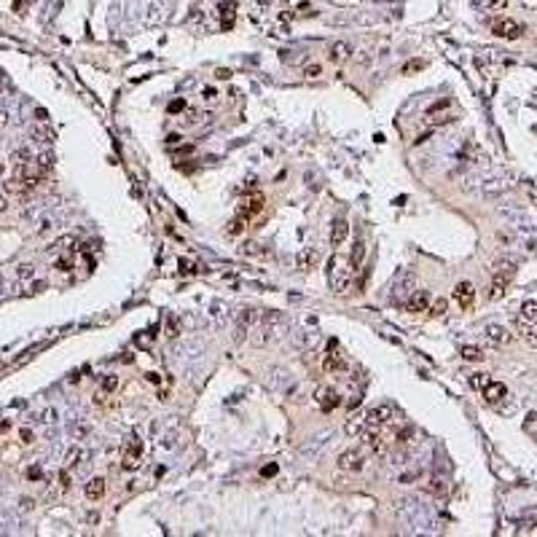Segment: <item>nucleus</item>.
<instances>
[{"instance_id": "48", "label": "nucleus", "mask_w": 537, "mask_h": 537, "mask_svg": "<svg viewBox=\"0 0 537 537\" xmlns=\"http://www.w3.org/2000/svg\"><path fill=\"white\" fill-rule=\"evenodd\" d=\"M27 475H30V478H41V468H30Z\"/></svg>"}, {"instance_id": "14", "label": "nucleus", "mask_w": 537, "mask_h": 537, "mask_svg": "<svg viewBox=\"0 0 537 537\" xmlns=\"http://www.w3.org/2000/svg\"><path fill=\"white\" fill-rule=\"evenodd\" d=\"M454 301L459 304V309H470L475 304V288L473 282H459L454 288Z\"/></svg>"}, {"instance_id": "37", "label": "nucleus", "mask_w": 537, "mask_h": 537, "mask_svg": "<svg viewBox=\"0 0 537 537\" xmlns=\"http://www.w3.org/2000/svg\"><path fill=\"white\" fill-rule=\"evenodd\" d=\"M116 387H118V376H105V381H102V390H105V392H113Z\"/></svg>"}, {"instance_id": "40", "label": "nucleus", "mask_w": 537, "mask_h": 537, "mask_svg": "<svg viewBox=\"0 0 537 537\" xmlns=\"http://www.w3.org/2000/svg\"><path fill=\"white\" fill-rule=\"evenodd\" d=\"M215 78H218V81H228V78H231V70H226V67L215 70Z\"/></svg>"}, {"instance_id": "7", "label": "nucleus", "mask_w": 537, "mask_h": 537, "mask_svg": "<svg viewBox=\"0 0 537 537\" xmlns=\"http://www.w3.org/2000/svg\"><path fill=\"white\" fill-rule=\"evenodd\" d=\"M336 465H339V470H344V473H360L365 465L363 454H360L358 449H347V451H341L339 459H336Z\"/></svg>"}, {"instance_id": "25", "label": "nucleus", "mask_w": 537, "mask_h": 537, "mask_svg": "<svg viewBox=\"0 0 537 537\" xmlns=\"http://www.w3.org/2000/svg\"><path fill=\"white\" fill-rule=\"evenodd\" d=\"M83 459V449L81 446H73V449L67 451V456H65V468H73V465H78Z\"/></svg>"}, {"instance_id": "33", "label": "nucleus", "mask_w": 537, "mask_h": 537, "mask_svg": "<svg viewBox=\"0 0 537 537\" xmlns=\"http://www.w3.org/2000/svg\"><path fill=\"white\" fill-rule=\"evenodd\" d=\"M304 75H306V78H317V75H323V65H320V62L306 65V67H304Z\"/></svg>"}, {"instance_id": "36", "label": "nucleus", "mask_w": 537, "mask_h": 537, "mask_svg": "<svg viewBox=\"0 0 537 537\" xmlns=\"http://www.w3.org/2000/svg\"><path fill=\"white\" fill-rule=\"evenodd\" d=\"M35 274V266H30V263H24V266H19V272H16V277L19 279H30Z\"/></svg>"}, {"instance_id": "47", "label": "nucleus", "mask_w": 537, "mask_h": 537, "mask_svg": "<svg viewBox=\"0 0 537 537\" xmlns=\"http://www.w3.org/2000/svg\"><path fill=\"white\" fill-rule=\"evenodd\" d=\"M54 416H57V414H54V408L43 411V422H54Z\"/></svg>"}, {"instance_id": "4", "label": "nucleus", "mask_w": 537, "mask_h": 537, "mask_svg": "<svg viewBox=\"0 0 537 537\" xmlns=\"http://www.w3.org/2000/svg\"><path fill=\"white\" fill-rule=\"evenodd\" d=\"M263 207H266V196L260 194V191H253V194H247V196L239 199L237 215H239V218H244V220H253L258 212H263Z\"/></svg>"}, {"instance_id": "3", "label": "nucleus", "mask_w": 537, "mask_h": 537, "mask_svg": "<svg viewBox=\"0 0 537 537\" xmlns=\"http://www.w3.org/2000/svg\"><path fill=\"white\" fill-rule=\"evenodd\" d=\"M395 416H398L395 403H379L365 414V424H368V430H381L384 424H390Z\"/></svg>"}, {"instance_id": "30", "label": "nucleus", "mask_w": 537, "mask_h": 537, "mask_svg": "<svg viewBox=\"0 0 537 537\" xmlns=\"http://www.w3.org/2000/svg\"><path fill=\"white\" fill-rule=\"evenodd\" d=\"M489 384V374H473L470 376V387L473 390H484Z\"/></svg>"}, {"instance_id": "15", "label": "nucleus", "mask_w": 537, "mask_h": 537, "mask_svg": "<svg viewBox=\"0 0 537 537\" xmlns=\"http://www.w3.org/2000/svg\"><path fill=\"white\" fill-rule=\"evenodd\" d=\"M349 57H352V46H349V43H344V41L330 43V49H328V59H330L333 65H344V62H349Z\"/></svg>"}, {"instance_id": "51", "label": "nucleus", "mask_w": 537, "mask_h": 537, "mask_svg": "<svg viewBox=\"0 0 537 537\" xmlns=\"http://www.w3.org/2000/svg\"><path fill=\"white\" fill-rule=\"evenodd\" d=\"M0 175H3V164H0Z\"/></svg>"}, {"instance_id": "21", "label": "nucleus", "mask_w": 537, "mask_h": 537, "mask_svg": "<svg viewBox=\"0 0 537 537\" xmlns=\"http://www.w3.org/2000/svg\"><path fill=\"white\" fill-rule=\"evenodd\" d=\"M519 320H524V323L537 325V301H524V304H521Z\"/></svg>"}, {"instance_id": "17", "label": "nucleus", "mask_w": 537, "mask_h": 537, "mask_svg": "<svg viewBox=\"0 0 537 537\" xmlns=\"http://www.w3.org/2000/svg\"><path fill=\"white\" fill-rule=\"evenodd\" d=\"M486 341L494 344V347H505L510 341V333L503 328V325H486Z\"/></svg>"}, {"instance_id": "6", "label": "nucleus", "mask_w": 537, "mask_h": 537, "mask_svg": "<svg viewBox=\"0 0 537 537\" xmlns=\"http://www.w3.org/2000/svg\"><path fill=\"white\" fill-rule=\"evenodd\" d=\"M140 462H143V440L140 438H132L124 449V456H121V468L124 470H137Z\"/></svg>"}, {"instance_id": "2", "label": "nucleus", "mask_w": 537, "mask_h": 537, "mask_svg": "<svg viewBox=\"0 0 537 537\" xmlns=\"http://www.w3.org/2000/svg\"><path fill=\"white\" fill-rule=\"evenodd\" d=\"M328 279H330L333 293H347L349 282H352V269H344V260L339 255H333L328 260Z\"/></svg>"}, {"instance_id": "44", "label": "nucleus", "mask_w": 537, "mask_h": 537, "mask_svg": "<svg viewBox=\"0 0 537 537\" xmlns=\"http://www.w3.org/2000/svg\"><path fill=\"white\" fill-rule=\"evenodd\" d=\"M419 67H422V62L416 59V62H408V65H406V67H403V73H414V70H419Z\"/></svg>"}, {"instance_id": "42", "label": "nucleus", "mask_w": 537, "mask_h": 537, "mask_svg": "<svg viewBox=\"0 0 537 537\" xmlns=\"http://www.w3.org/2000/svg\"><path fill=\"white\" fill-rule=\"evenodd\" d=\"M70 266H73V263H70L67 258H59V260H57V269H59V272H70Z\"/></svg>"}, {"instance_id": "46", "label": "nucleus", "mask_w": 537, "mask_h": 537, "mask_svg": "<svg viewBox=\"0 0 537 537\" xmlns=\"http://www.w3.org/2000/svg\"><path fill=\"white\" fill-rule=\"evenodd\" d=\"M8 210V196L6 194H0V212H6Z\"/></svg>"}, {"instance_id": "23", "label": "nucleus", "mask_w": 537, "mask_h": 537, "mask_svg": "<svg viewBox=\"0 0 537 537\" xmlns=\"http://www.w3.org/2000/svg\"><path fill=\"white\" fill-rule=\"evenodd\" d=\"M247 223L250 220H244V218H239V215H234L231 220H228V226H226V231H228V237H239V234L247 228Z\"/></svg>"}, {"instance_id": "11", "label": "nucleus", "mask_w": 537, "mask_h": 537, "mask_svg": "<svg viewBox=\"0 0 537 537\" xmlns=\"http://www.w3.org/2000/svg\"><path fill=\"white\" fill-rule=\"evenodd\" d=\"M414 285H416V274L414 272H403V277H398V282H395V288H392V298L395 301H406L411 295V290H416Z\"/></svg>"}, {"instance_id": "19", "label": "nucleus", "mask_w": 537, "mask_h": 537, "mask_svg": "<svg viewBox=\"0 0 537 537\" xmlns=\"http://www.w3.org/2000/svg\"><path fill=\"white\" fill-rule=\"evenodd\" d=\"M234 19H237V3H223L220 6V27L223 30H231L234 27Z\"/></svg>"}, {"instance_id": "18", "label": "nucleus", "mask_w": 537, "mask_h": 537, "mask_svg": "<svg viewBox=\"0 0 537 537\" xmlns=\"http://www.w3.org/2000/svg\"><path fill=\"white\" fill-rule=\"evenodd\" d=\"M102 497H105V478H102V475H94V478L86 484V500L99 503Z\"/></svg>"}, {"instance_id": "13", "label": "nucleus", "mask_w": 537, "mask_h": 537, "mask_svg": "<svg viewBox=\"0 0 537 537\" xmlns=\"http://www.w3.org/2000/svg\"><path fill=\"white\" fill-rule=\"evenodd\" d=\"M323 371H325V374H347V371H349V363H347V358H344V355L328 352V355L323 358Z\"/></svg>"}, {"instance_id": "27", "label": "nucleus", "mask_w": 537, "mask_h": 537, "mask_svg": "<svg viewBox=\"0 0 537 537\" xmlns=\"http://www.w3.org/2000/svg\"><path fill=\"white\" fill-rule=\"evenodd\" d=\"M462 358L468 360V363H481V360H484V352H481L478 347H462Z\"/></svg>"}, {"instance_id": "34", "label": "nucleus", "mask_w": 537, "mask_h": 537, "mask_svg": "<svg viewBox=\"0 0 537 537\" xmlns=\"http://www.w3.org/2000/svg\"><path fill=\"white\" fill-rule=\"evenodd\" d=\"M178 333H180V323H178L175 314H169V317H167V336H172V339H175Z\"/></svg>"}, {"instance_id": "10", "label": "nucleus", "mask_w": 537, "mask_h": 537, "mask_svg": "<svg viewBox=\"0 0 537 537\" xmlns=\"http://www.w3.org/2000/svg\"><path fill=\"white\" fill-rule=\"evenodd\" d=\"M320 260H323V255H320L317 247H304L295 255V269L298 272H312V269H317Z\"/></svg>"}, {"instance_id": "24", "label": "nucleus", "mask_w": 537, "mask_h": 537, "mask_svg": "<svg viewBox=\"0 0 537 537\" xmlns=\"http://www.w3.org/2000/svg\"><path fill=\"white\" fill-rule=\"evenodd\" d=\"M424 491H430V494H435V497H443L446 494V481L443 478H430L427 484H424Z\"/></svg>"}, {"instance_id": "43", "label": "nucleus", "mask_w": 537, "mask_h": 537, "mask_svg": "<svg viewBox=\"0 0 537 537\" xmlns=\"http://www.w3.org/2000/svg\"><path fill=\"white\" fill-rule=\"evenodd\" d=\"M486 6H489V8H505V6H508V0H486Z\"/></svg>"}, {"instance_id": "49", "label": "nucleus", "mask_w": 537, "mask_h": 537, "mask_svg": "<svg viewBox=\"0 0 537 537\" xmlns=\"http://www.w3.org/2000/svg\"><path fill=\"white\" fill-rule=\"evenodd\" d=\"M180 143V134H169L167 137V145H178Z\"/></svg>"}, {"instance_id": "26", "label": "nucleus", "mask_w": 537, "mask_h": 537, "mask_svg": "<svg viewBox=\"0 0 537 537\" xmlns=\"http://www.w3.org/2000/svg\"><path fill=\"white\" fill-rule=\"evenodd\" d=\"M446 309H449V301H446V298H435V301H430L427 312L433 314V317H440V314H446Z\"/></svg>"}, {"instance_id": "35", "label": "nucleus", "mask_w": 537, "mask_h": 537, "mask_svg": "<svg viewBox=\"0 0 537 537\" xmlns=\"http://www.w3.org/2000/svg\"><path fill=\"white\" fill-rule=\"evenodd\" d=\"M524 430L529 435H537V414H529L526 416V422H524Z\"/></svg>"}, {"instance_id": "50", "label": "nucleus", "mask_w": 537, "mask_h": 537, "mask_svg": "<svg viewBox=\"0 0 537 537\" xmlns=\"http://www.w3.org/2000/svg\"><path fill=\"white\" fill-rule=\"evenodd\" d=\"M360 400H363V398H360V395H355V398L349 400V408H355V406H360Z\"/></svg>"}, {"instance_id": "8", "label": "nucleus", "mask_w": 537, "mask_h": 537, "mask_svg": "<svg viewBox=\"0 0 537 537\" xmlns=\"http://www.w3.org/2000/svg\"><path fill=\"white\" fill-rule=\"evenodd\" d=\"M314 400H317V406L325 411V414H330V411H336V408L341 406V395L336 392L333 387H317Z\"/></svg>"}, {"instance_id": "22", "label": "nucleus", "mask_w": 537, "mask_h": 537, "mask_svg": "<svg viewBox=\"0 0 537 537\" xmlns=\"http://www.w3.org/2000/svg\"><path fill=\"white\" fill-rule=\"evenodd\" d=\"M368 433V424H365V416H352V419L347 422V435H365Z\"/></svg>"}, {"instance_id": "45", "label": "nucleus", "mask_w": 537, "mask_h": 537, "mask_svg": "<svg viewBox=\"0 0 537 537\" xmlns=\"http://www.w3.org/2000/svg\"><path fill=\"white\" fill-rule=\"evenodd\" d=\"M277 473V465H266L263 470H260V475H274Z\"/></svg>"}, {"instance_id": "31", "label": "nucleus", "mask_w": 537, "mask_h": 537, "mask_svg": "<svg viewBox=\"0 0 537 537\" xmlns=\"http://www.w3.org/2000/svg\"><path fill=\"white\" fill-rule=\"evenodd\" d=\"M242 255H253V258H255V255H266V250L260 247L258 242H247V244L242 247Z\"/></svg>"}, {"instance_id": "12", "label": "nucleus", "mask_w": 537, "mask_h": 537, "mask_svg": "<svg viewBox=\"0 0 537 537\" xmlns=\"http://www.w3.org/2000/svg\"><path fill=\"white\" fill-rule=\"evenodd\" d=\"M481 392H484V400L489 406H497V403H503V400L508 398V387H505L503 381H491V379H489V384H486Z\"/></svg>"}, {"instance_id": "29", "label": "nucleus", "mask_w": 537, "mask_h": 537, "mask_svg": "<svg viewBox=\"0 0 537 537\" xmlns=\"http://www.w3.org/2000/svg\"><path fill=\"white\" fill-rule=\"evenodd\" d=\"M22 191H30V188H27V185H24L19 178H11V180L6 183V194H22Z\"/></svg>"}, {"instance_id": "16", "label": "nucleus", "mask_w": 537, "mask_h": 537, "mask_svg": "<svg viewBox=\"0 0 537 537\" xmlns=\"http://www.w3.org/2000/svg\"><path fill=\"white\" fill-rule=\"evenodd\" d=\"M347 237H349V223L344 218H336L333 226H330V244L341 247V244L347 242Z\"/></svg>"}, {"instance_id": "41", "label": "nucleus", "mask_w": 537, "mask_h": 537, "mask_svg": "<svg viewBox=\"0 0 537 537\" xmlns=\"http://www.w3.org/2000/svg\"><path fill=\"white\" fill-rule=\"evenodd\" d=\"M180 110H185V102L183 99H175V102L169 105V113H180Z\"/></svg>"}, {"instance_id": "9", "label": "nucleus", "mask_w": 537, "mask_h": 537, "mask_svg": "<svg viewBox=\"0 0 537 537\" xmlns=\"http://www.w3.org/2000/svg\"><path fill=\"white\" fill-rule=\"evenodd\" d=\"M430 301H433L430 290H411V295L406 298V312H411V314L427 312V309H430Z\"/></svg>"}, {"instance_id": "28", "label": "nucleus", "mask_w": 537, "mask_h": 537, "mask_svg": "<svg viewBox=\"0 0 537 537\" xmlns=\"http://www.w3.org/2000/svg\"><path fill=\"white\" fill-rule=\"evenodd\" d=\"M35 164L43 169V175H49V172H51V167H54V156H51V153H41V156L35 159Z\"/></svg>"}, {"instance_id": "38", "label": "nucleus", "mask_w": 537, "mask_h": 537, "mask_svg": "<svg viewBox=\"0 0 537 537\" xmlns=\"http://www.w3.org/2000/svg\"><path fill=\"white\" fill-rule=\"evenodd\" d=\"M202 97L207 99V102H215V99H218V89H212V86H204V89H202Z\"/></svg>"}, {"instance_id": "39", "label": "nucleus", "mask_w": 537, "mask_h": 537, "mask_svg": "<svg viewBox=\"0 0 537 537\" xmlns=\"http://www.w3.org/2000/svg\"><path fill=\"white\" fill-rule=\"evenodd\" d=\"M19 438H22V443H24V446H30V443H33V430L22 427V430H19Z\"/></svg>"}, {"instance_id": "5", "label": "nucleus", "mask_w": 537, "mask_h": 537, "mask_svg": "<svg viewBox=\"0 0 537 537\" xmlns=\"http://www.w3.org/2000/svg\"><path fill=\"white\" fill-rule=\"evenodd\" d=\"M491 33H494L497 38H505V41H516V38L524 35V27H521L516 19H497V22L491 24Z\"/></svg>"}, {"instance_id": "1", "label": "nucleus", "mask_w": 537, "mask_h": 537, "mask_svg": "<svg viewBox=\"0 0 537 537\" xmlns=\"http://www.w3.org/2000/svg\"><path fill=\"white\" fill-rule=\"evenodd\" d=\"M516 277V266L508 263V260H503V263H497L494 266V274H491V288H489V298L497 301V298H503L505 290L510 288V282H513Z\"/></svg>"}, {"instance_id": "20", "label": "nucleus", "mask_w": 537, "mask_h": 537, "mask_svg": "<svg viewBox=\"0 0 537 537\" xmlns=\"http://www.w3.org/2000/svg\"><path fill=\"white\" fill-rule=\"evenodd\" d=\"M363 258H365V244L360 242V239H355L352 253H349V269H352V272H358L360 263H363Z\"/></svg>"}, {"instance_id": "32", "label": "nucleus", "mask_w": 537, "mask_h": 537, "mask_svg": "<svg viewBox=\"0 0 537 537\" xmlns=\"http://www.w3.org/2000/svg\"><path fill=\"white\" fill-rule=\"evenodd\" d=\"M180 274H188V277H191V274H199V266L194 263V260L183 258V260H180Z\"/></svg>"}]
</instances>
